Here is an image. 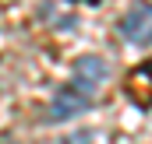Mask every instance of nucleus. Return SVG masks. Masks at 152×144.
<instances>
[{"instance_id": "1", "label": "nucleus", "mask_w": 152, "mask_h": 144, "mask_svg": "<svg viewBox=\"0 0 152 144\" xmlns=\"http://www.w3.org/2000/svg\"><path fill=\"white\" fill-rule=\"evenodd\" d=\"M110 77V63L103 56H78L75 67H71V77L57 88V95L50 99V120L53 123H64V120H75L85 109H92L96 102V91L106 84Z\"/></svg>"}, {"instance_id": "2", "label": "nucleus", "mask_w": 152, "mask_h": 144, "mask_svg": "<svg viewBox=\"0 0 152 144\" xmlns=\"http://www.w3.org/2000/svg\"><path fill=\"white\" fill-rule=\"evenodd\" d=\"M117 28L131 46H152V4H134Z\"/></svg>"}, {"instance_id": "3", "label": "nucleus", "mask_w": 152, "mask_h": 144, "mask_svg": "<svg viewBox=\"0 0 152 144\" xmlns=\"http://www.w3.org/2000/svg\"><path fill=\"white\" fill-rule=\"evenodd\" d=\"M131 77H149V81H152V60H149V63H142V67L131 74Z\"/></svg>"}, {"instance_id": "4", "label": "nucleus", "mask_w": 152, "mask_h": 144, "mask_svg": "<svg viewBox=\"0 0 152 144\" xmlns=\"http://www.w3.org/2000/svg\"><path fill=\"white\" fill-rule=\"evenodd\" d=\"M0 144H18V141H11V137H7V141H0Z\"/></svg>"}]
</instances>
